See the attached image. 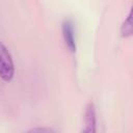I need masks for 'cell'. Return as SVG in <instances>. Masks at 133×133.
I'll return each mask as SVG.
<instances>
[{"label": "cell", "instance_id": "277c9868", "mask_svg": "<svg viewBox=\"0 0 133 133\" xmlns=\"http://www.w3.org/2000/svg\"><path fill=\"white\" fill-rule=\"evenodd\" d=\"M122 35L123 36H129L132 34V22H131V12H129L127 19L125 20V22L122 25V29H121Z\"/></svg>", "mask_w": 133, "mask_h": 133}, {"label": "cell", "instance_id": "3957f363", "mask_svg": "<svg viewBox=\"0 0 133 133\" xmlns=\"http://www.w3.org/2000/svg\"><path fill=\"white\" fill-rule=\"evenodd\" d=\"M84 124L85 128L83 129V131L90 133L96 131V110L92 103H88L86 105V109L84 112Z\"/></svg>", "mask_w": 133, "mask_h": 133}, {"label": "cell", "instance_id": "7a4b0ae2", "mask_svg": "<svg viewBox=\"0 0 133 133\" xmlns=\"http://www.w3.org/2000/svg\"><path fill=\"white\" fill-rule=\"evenodd\" d=\"M62 35L64 43L66 47L70 49V51L75 52L76 51V42H75V31L74 26L71 20H65L62 23Z\"/></svg>", "mask_w": 133, "mask_h": 133}, {"label": "cell", "instance_id": "6da1fadb", "mask_svg": "<svg viewBox=\"0 0 133 133\" xmlns=\"http://www.w3.org/2000/svg\"><path fill=\"white\" fill-rule=\"evenodd\" d=\"M15 74V66L11 55L7 48L0 42V78L4 81H10Z\"/></svg>", "mask_w": 133, "mask_h": 133}]
</instances>
